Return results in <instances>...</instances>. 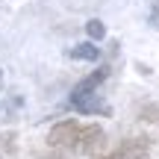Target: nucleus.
Here are the masks:
<instances>
[{
    "instance_id": "1",
    "label": "nucleus",
    "mask_w": 159,
    "mask_h": 159,
    "mask_svg": "<svg viewBox=\"0 0 159 159\" xmlns=\"http://www.w3.org/2000/svg\"><path fill=\"white\" fill-rule=\"evenodd\" d=\"M80 133H83V124H80V121H59V124H53V130L47 133V144H50L53 150H74L77 153Z\"/></svg>"
},
{
    "instance_id": "2",
    "label": "nucleus",
    "mask_w": 159,
    "mask_h": 159,
    "mask_svg": "<svg viewBox=\"0 0 159 159\" xmlns=\"http://www.w3.org/2000/svg\"><path fill=\"white\" fill-rule=\"evenodd\" d=\"M94 159H150V139L148 136H130L118 144L115 150Z\"/></svg>"
},
{
    "instance_id": "3",
    "label": "nucleus",
    "mask_w": 159,
    "mask_h": 159,
    "mask_svg": "<svg viewBox=\"0 0 159 159\" xmlns=\"http://www.w3.org/2000/svg\"><path fill=\"white\" fill-rule=\"evenodd\" d=\"M71 103H74V109H80V112L85 115H112V109L106 106L103 100H97L94 94H83V97H71Z\"/></svg>"
},
{
    "instance_id": "4",
    "label": "nucleus",
    "mask_w": 159,
    "mask_h": 159,
    "mask_svg": "<svg viewBox=\"0 0 159 159\" xmlns=\"http://www.w3.org/2000/svg\"><path fill=\"white\" fill-rule=\"evenodd\" d=\"M106 77H109V68H97V71H94V74H91V77H85L83 83L77 85V89H74V94H71V97H83V94H94V89H97V85H100L103 80H106Z\"/></svg>"
},
{
    "instance_id": "5",
    "label": "nucleus",
    "mask_w": 159,
    "mask_h": 159,
    "mask_svg": "<svg viewBox=\"0 0 159 159\" xmlns=\"http://www.w3.org/2000/svg\"><path fill=\"white\" fill-rule=\"evenodd\" d=\"M71 56L74 59H85V62H94V59L100 56V50H97L94 44H77L74 50H71Z\"/></svg>"
},
{
    "instance_id": "6",
    "label": "nucleus",
    "mask_w": 159,
    "mask_h": 159,
    "mask_svg": "<svg viewBox=\"0 0 159 159\" xmlns=\"http://www.w3.org/2000/svg\"><path fill=\"white\" fill-rule=\"evenodd\" d=\"M85 33H89V39H94V41H100L103 35H106V27H103L100 21H89V24H85Z\"/></svg>"
},
{
    "instance_id": "7",
    "label": "nucleus",
    "mask_w": 159,
    "mask_h": 159,
    "mask_svg": "<svg viewBox=\"0 0 159 159\" xmlns=\"http://www.w3.org/2000/svg\"><path fill=\"white\" fill-rule=\"evenodd\" d=\"M142 121H159V106H144L142 109Z\"/></svg>"
},
{
    "instance_id": "8",
    "label": "nucleus",
    "mask_w": 159,
    "mask_h": 159,
    "mask_svg": "<svg viewBox=\"0 0 159 159\" xmlns=\"http://www.w3.org/2000/svg\"><path fill=\"white\" fill-rule=\"evenodd\" d=\"M39 159H68V156H62V153H44V156H39Z\"/></svg>"
}]
</instances>
